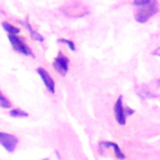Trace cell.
Returning <instances> with one entry per match:
<instances>
[{
	"label": "cell",
	"instance_id": "cell-1",
	"mask_svg": "<svg viewBox=\"0 0 160 160\" xmlns=\"http://www.w3.org/2000/svg\"><path fill=\"white\" fill-rule=\"evenodd\" d=\"M158 11V2L156 1H149L146 5L139 8L136 15H135V20L138 22H145L148 21L155 12Z\"/></svg>",
	"mask_w": 160,
	"mask_h": 160
},
{
	"label": "cell",
	"instance_id": "cell-2",
	"mask_svg": "<svg viewBox=\"0 0 160 160\" xmlns=\"http://www.w3.org/2000/svg\"><path fill=\"white\" fill-rule=\"evenodd\" d=\"M9 40H10V42H11V45H12L15 51H18L20 54H24V55H31L32 54L30 48L18 35H9Z\"/></svg>",
	"mask_w": 160,
	"mask_h": 160
},
{
	"label": "cell",
	"instance_id": "cell-3",
	"mask_svg": "<svg viewBox=\"0 0 160 160\" xmlns=\"http://www.w3.org/2000/svg\"><path fill=\"white\" fill-rule=\"evenodd\" d=\"M52 66H54V69L60 75H65L68 72V69H69V60H68V58L65 55H62L61 52H59L58 56L54 59Z\"/></svg>",
	"mask_w": 160,
	"mask_h": 160
},
{
	"label": "cell",
	"instance_id": "cell-4",
	"mask_svg": "<svg viewBox=\"0 0 160 160\" xmlns=\"http://www.w3.org/2000/svg\"><path fill=\"white\" fill-rule=\"evenodd\" d=\"M0 144L9 151V152H12L18 145V139L11 135V134H8V132H0Z\"/></svg>",
	"mask_w": 160,
	"mask_h": 160
},
{
	"label": "cell",
	"instance_id": "cell-5",
	"mask_svg": "<svg viewBox=\"0 0 160 160\" xmlns=\"http://www.w3.org/2000/svg\"><path fill=\"white\" fill-rule=\"evenodd\" d=\"M124 110L125 109L122 106V96H119L115 102V106H114V112H115V119L120 125H124L126 121V115H125Z\"/></svg>",
	"mask_w": 160,
	"mask_h": 160
},
{
	"label": "cell",
	"instance_id": "cell-6",
	"mask_svg": "<svg viewBox=\"0 0 160 160\" xmlns=\"http://www.w3.org/2000/svg\"><path fill=\"white\" fill-rule=\"evenodd\" d=\"M38 74L40 75L42 82H44L45 86H46V89L52 94V92L55 91V84H54L52 78H51V76L49 75V72H48L45 69H42V68H38Z\"/></svg>",
	"mask_w": 160,
	"mask_h": 160
},
{
	"label": "cell",
	"instance_id": "cell-7",
	"mask_svg": "<svg viewBox=\"0 0 160 160\" xmlns=\"http://www.w3.org/2000/svg\"><path fill=\"white\" fill-rule=\"evenodd\" d=\"M2 28L9 32V35H18L19 34V29L18 28H15L14 25H11V24H9V22H2Z\"/></svg>",
	"mask_w": 160,
	"mask_h": 160
},
{
	"label": "cell",
	"instance_id": "cell-8",
	"mask_svg": "<svg viewBox=\"0 0 160 160\" xmlns=\"http://www.w3.org/2000/svg\"><path fill=\"white\" fill-rule=\"evenodd\" d=\"M104 145H106V146H111L112 149H114V152H115V155L119 158V159H125V155L121 152V150H120V148L115 144V142H104Z\"/></svg>",
	"mask_w": 160,
	"mask_h": 160
},
{
	"label": "cell",
	"instance_id": "cell-9",
	"mask_svg": "<svg viewBox=\"0 0 160 160\" xmlns=\"http://www.w3.org/2000/svg\"><path fill=\"white\" fill-rule=\"evenodd\" d=\"M10 115L14 116V118H26L28 116V112L20 110V109H14L10 111Z\"/></svg>",
	"mask_w": 160,
	"mask_h": 160
},
{
	"label": "cell",
	"instance_id": "cell-10",
	"mask_svg": "<svg viewBox=\"0 0 160 160\" xmlns=\"http://www.w3.org/2000/svg\"><path fill=\"white\" fill-rule=\"evenodd\" d=\"M0 106L1 108H5V109H9L10 106H11V104H10V101L0 92Z\"/></svg>",
	"mask_w": 160,
	"mask_h": 160
},
{
	"label": "cell",
	"instance_id": "cell-11",
	"mask_svg": "<svg viewBox=\"0 0 160 160\" xmlns=\"http://www.w3.org/2000/svg\"><path fill=\"white\" fill-rule=\"evenodd\" d=\"M26 26H28V29H29V31H30V34H31V36H32V38L38 39V41H42V36H41V35H39L36 31H34V30L31 29V26H30L28 22H26Z\"/></svg>",
	"mask_w": 160,
	"mask_h": 160
},
{
	"label": "cell",
	"instance_id": "cell-12",
	"mask_svg": "<svg viewBox=\"0 0 160 160\" xmlns=\"http://www.w3.org/2000/svg\"><path fill=\"white\" fill-rule=\"evenodd\" d=\"M59 41H60V42L66 44V45L70 48V50H71V51H75V44H74L71 40H66V39H59Z\"/></svg>",
	"mask_w": 160,
	"mask_h": 160
},
{
	"label": "cell",
	"instance_id": "cell-13",
	"mask_svg": "<svg viewBox=\"0 0 160 160\" xmlns=\"http://www.w3.org/2000/svg\"><path fill=\"white\" fill-rule=\"evenodd\" d=\"M154 55H160V49H158L156 51H154Z\"/></svg>",
	"mask_w": 160,
	"mask_h": 160
},
{
	"label": "cell",
	"instance_id": "cell-14",
	"mask_svg": "<svg viewBox=\"0 0 160 160\" xmlns=\"http://www.w3.org/2000/svg\"><path fill=\"white\" fill-rule=\"evenodd\" d=\"M44 160H46V159H44Z\"/></svg>",
	"mask_w": 160,
	"mask_h": 160
}]
</instances>
